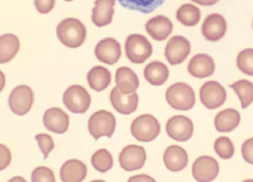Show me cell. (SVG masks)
Wrapping results in <instances>:
<instances>
[{
	"mask_svg": "<svg viewBox=\"0 0 253 182\" xmlns=\"http://www.w3.org/2000/svg\"><path fill=\"white\" fill-rule=\"evenodd\" d=\"M227 29L224 17L220 14L213 13L209 15L202 25V34L209 41H217L221 39Z\"/></svg>",
	"mask_w": 253,
	"mask_h": 182,
	"instance_id": "4fadbf2b",
	"label": "cell"
},
{
	"mask_svg": "<svg viewBox=\"0 0 253 182\" xmlns=\"http://www.w3.org/2000/svg\"><path fill=\"white\" fill-rule=\"evenodd\" d=\"M111 80L110 71L103 66H95L87 73L89 87L96 91H102L107 89L111 84Z\"/></svg>",
	"mask_w": 253,
	"mask_h": 182,
	"instance_id": "d4e9b609",
	"label": "cell"
},
{
	"mask_svg": "<svg viewBox=\"0 0 253 182\" xmlns=\"http://www.w3.org/2000/svg\"><path fill=\"white\" fill-rule=\"evenodd\" d=\"M240 122V114L236 109L227 108L218 112L214 117V127L218 132L228 133L233 131Z\"/></svg>",
	"mask_w": 253,
	"mask_h": 182,
	"instance_id": "603a6c76",
	"label": "cell"
},
{
	"mask_svg": "<svg viewBox=\"0 0 253 182\" xmlns=\"http://www.w3.org/2000/svg\"><path fill=\"white\" fill-rule=\"evenodd\" d=\"M64 1H66V2H70V1H72V0H64Z\"/></svg>",
	"mask_w": 253,
	"mask_h": 182,
	"instance_id": "60d3db41",
	"label": "cell"
},
{
	"mask_svg": "<svg viewBox=\"0 0 253 182\" xmlns=\"http://www.w3.org/2000/svg\"><path fill=\"white\" fill-rule=\"evenodd\" d=\"M119 3L132 11H137L143 14H148L156 10L163 4L165 0H118Z\"/></svg>",
	"mask_w": 253,
	"mask_h": 182,
	"instance_id": "f1b7e54d",
	"label": "cell"
},
{
	"mask_svg": "<svg viewBox=\"0 0 253 182\" xmlns=\"http://www.w3.org/2000/svg\"><path fill=\"white\" fill-rule=\"evenodd\" d=\"M56 34L63 45L70 48H77L84 43L87 30L80 20L66 18L57 25Z\"/></svg>",
	"mask_w": 253,
	"mask_h": 182,
	"instance_id": "6da1fadb",
	"label": "cell"
},
{
	"mask_svg": "<svg viewBox=\"0 0 253 182\" xmlns=\"http://www.w3.org/2000/svg\"><path fill=\"white\" fill-rule=\"evenodd\" d=\"M11 152L3 144H0V170L5 169L11 162Z\"/></svg>",
	"mask_w": 253,
	"mask_h": 182,
	"instance_id": "8d00e7d4",
	"label": "cell"
},
{
	"mask_svg": "<svg viewBox=\"0 0 253 182\" xmlns=\"http://www.w3.org/2000/svg\"><path fill=\"white\" fill-rule=\"evenodd\" d=\"M218 162L210 155L199 156L192 165L193 177L199 182L212 181L218 174Z\"/></svg>",
	"mask_w": 253,
	"mask_h": 182,
	"instance_id": "7c38bea8",
	"label": "cell"
},
{
	"mask_svg": "<svg viewBox=\"0 0 253 182\" xmlns=\"http://www.w3.org/2000/svg\"><path fill=\"white\" fill-rule=\"evenodd\" d=\"M62 101L64 106L72 113H85L90 104L91 96L87 90L79 85H72L63 93Z\"/></svg>",
	"mask_w": 253,
	"mask_h": 182,
	"instance_id": "8992f818",
	"label": "cell"
},
{
	"mask_svg": "<svg viewBox=\"0 0 253 182\" xmlns=\"http://www.w3.org/2000/svg\"><path fill=\"white\" fill-rule=\"evenodd\" d=\"M146 161V152L143 147L128 145L125 147L119 155L121 167L126 171L140 169Z\"/></svg>",
	"mask_w": 253,
	"mask_h": 182,
	"instance_id": "30bf717a",
	"label": "cell"
},
{
	"mask_svg": "<svg viewBox=\"0 0 253 182\" xmlns=\"http://www.w3.org/2000/svg\"><path fill=\"white\" fill-rule=\"evenodd\" d=\"M87 175V166L78 159H68L60 168V179L63 182H80Z\"/></svg>",
	"mask_w": 253,
	"mask_h": 182,
	"instance_id": "44dd1931",
	"label": "cell"
},
{
	"mask_svg": "<svg viewBox=\"0 0 253 182\" xmlns=\"http://www.w3.org/2000/svg\"><path fill=\"white\" fill-rule=\"evenodd\" d=\"M122 55L121 44L113 37H106L100 40L95 47L96 58L108 65L117 63Z\"/></svg>",
	"mask_w": 253,
	"mask_h": 182,
	"instance_id": "5bb4252c",
	"label": "cell"
},
{
	"mask_svg": "<svg viewBox=\"0 0 253 182\" xmlns=\"http://www.w3.org/2000/svg\"><path fill=\"white\" fill-rule=\"evenodd\" d=\"M201 6H212L218 2V0H191Z\"/></svg>",
	"mask_w": 253,
	"mask_h": 182,
	"instance_id": "f35d334b",
	"label": "cell"
},
{
	"mask_svg": "<svg viewBox=\"0 0 253 182\" xmlns=\"http://www.w3.org/2000/svg\"><path fill=\"white\" fill-rule=\"evenodd\" d=\"M5 75H4V73L0 70V91L4 89V87H5Z\"/></svg>",
	"mask_w": 253,
	"mask_h": 182,
	"instance_id": "ab89813d",
	"label": "cell"
},
{
	"mask_svg": "<svg viewBox=\"0 0 253 182\" xmlns=\"http://www.w3.org/2000/svg\"><path fill=\"white\" fill-rule=\"evenodd\" d=\"M191 52L190 41L182 35L172 36L165 46V57L170 65H178L184 62Z\"/></svg>",
	"mask_w": 253,
	"mask_h": 182,
	"instance_id": "9c48e42d",
	"label": "cell"
},
{
	"mask_svg": "<svg viewBox=\"0 0 253 182\" xmlns=\"http://www.w3.org/2000/svg\"><path fill=\"white\" fill-rule=\"evenodd\" d=\"M215 69L213 59L205 53H200L191 58L188 64V72L196 78L203 79L213 74Z\"/></svg>",
	"mask_w": 253,
	"mask_h": 182,
	"instance_id": "ac0fdd59",
	"label": "cell"
},
{
	"mask_svg": "<svg viewBox=\"0 0 253 182\" xmlns=\"http://www.w3.org/2000/svg\"><path fill=\"white\" fill-rule=\"evenodd\" d=\"M177 20L186 27H194L201 20L200 9L191 3L181 5L176 11Z\"/></svg>",
	"mask_w": 253,
	"mask_h": 182,
	"instance_id": "4316f807",
	"label": "cell"
},
{
	"mask_svg": "<svg viewBox=\"0 0 253 182\" xmlns=\"http://www.w3.org/2000/svg\"><path fill=\"white\" fill-rule=\"evenodd\" d=\"M42 122L44 127L55 134H63L69 126V116L59 107H51L44 111Z\"/></svg>",
	"mask_w": 253,
	"mask_h": 182,
	"instance_id": "2e32d148",
	"label": "cell"
},
{
	"mask_svg": "<svg viewBox=\"0 0 253 182\" xmlns=\"http://www.w3.org/2000/svg\"><path fill=\"white\" fill-rule=\"evenodd\" d=\"M145 30L156 41L165 40L173 30V23L163 15L149 19L145 24Z\"/></svg>",
	"mask_w": 253,
	"mask_h": 182,
	"instance_id": "e0dca14e",
	"label": "cell"
},
{
	"mask_svg": "<svg viewBox=\"0 0 253 182\" xmlns=\"http://www.w3.org/2000/svg\"><path fill=\"white\" fill-rule=\"evenodd\" d=\"M200 99L205 107L215 109L226 100L225 89L218 82L208 81L201 87Z\"/></svg>",
	"mask_w": 253,
	"mask_h": 182,
	"instance_id": "ba28073f",
	"label": "cell"
},
{
	"mask_svg": "<svg viewBox=\"0 0 253 182\" xmlns=\"http://www.w3.org/2000/svg\"><path fill=\"white\" fill-rule=\"evenodd\" d=\"M115 80L117 84L116 87L124 94L134 92L139 86V80L136 74L130 68L126 66L120 67L116 71Z\"/></svg>",
	"mask_w": 253,
	"mask_h": 182,
	"instance_id": "7402d4cb",
	"label": "cell"
},
{
	"mask_svg": "<svg viewBox=\"0 0 253 182\" xmlns=\"http://www.w3.org/2000/svg\"><path fill=\"white\" fill-rule=\"evenodd\" d=\"M252 27H253V23H252Z\"/></svg>",
	"mask_w": 253,
	"mask_h": 182,
	"instance_id": "b9f144b4",
	"label": "cell"
},
{
	"mask_svg": "<svg viewBox=\"0 0 253 182\" xmlns=\"http://www.w3.org/2000/svg\"><path fill=\"white\" fill-rule=\"evenodd\" d=\"M241 153L244 160L253 165V138H249L242 144Z\"/></svg>",
	"mask_w": 253,
	"mask_h": 182,
	"instance_id": "e575fe53",
	"label": "cell"
},
{
	"mask_svg": "<svg viewBox=\"0 0 253 182\" xmlns=\"http://www.w3.org/2000/svg\"><path fill=\"white\" fill-rule=\"evenodd\" d=\"M34 103V92L33 90L27 85L17 86L11 91L8 104L13 113L19 116L27 114Z\"/></svg>",
	"mask_w": 253,
	"mask_h": 182,
	"instance_id": "52a82bcc",
	"label": "cell"
},
{
	"mask_svg": "<svg viewBox=\"0 0 253 182\" xmlns=\"http://www.w3.org/2000/svg\"><path fill=\"white\" fill-rule=\"evenodd\" d=\"M34 3L40 14H47L53 9L55 0H34Z\"/></svg>",
	"mask_w": 253,
	"mask_h": 182,
	"instance_id": "d590c367",
	"label": "cell"
},
{
	"mask_svg": "<svg viewBox=\"0 0 253 182\" xmlns=\"http://www.w3.org/2000/svg\"><path fill=\"white\" fill-rule=\"evenodd\" d=\"M35 139L37 140L39 148L43 154V158H47L49 152L54 149V142L52 138L45 133H41L37 134Z\"/></svg>",
	"mask_w": 253,
	"mask_h": 182,
	"instance_id": "836d02e7",
	"label": "cell"
},
{
	"mask_svg": "<svg viewBox=\"0 0 253 182\" xmlns=\"http://www.w3.org/2000/svg\"><path fill=\"white\" fill-rule=\"evenodd\" d=\"M33 182H54L55 177L52 170L46 166L36 167L31 175Z\"/></svg>",
	"mask_w": 253,
	"mask_h": 182,
	"instance_id": "d6a6232c",
	"label": "cell"
},
{
	"mask_svg": "<svg viewBox=\"0 0 253 182\" xmlns=\"http://www.w3.org/2000/svg\"><path fill=\"white\" fill-rule=\"evenodd\" d=\"M92 166L99 172H107L113 167V156L111 152L106 149H100L96 151L91 157Z\"/></svg>",
	"mask_w": 253,
	"mask_h": 182,
	"instance_id": "f546056e",
	"label": "cell"
},
{
	"mask_svg": "<svg viewBox=\"0 0 253 182\" xmlns=\"http://www.w3.org/2000/svg\"><path fill=\"white\" fill-rule=\"evenodd\" d=\"M115 3L116 0H95L91 20L96 27L102 28L112 23Z\"/></svg>",
	"mask_w": 253,
	"mask_h": 182,
	"instance_id": "d6986e66",
	"label": "cell"
},
{
	"mask_svg": "<svg viewBox=\"0 0 253 182\" xmlns=\"http://www.w3.org/2000/svg\"><path fill=\"white\" fill-rule=\"evenodd\" d=\"M130 133L137 141L151 142L158 137L160 124L153 115L141 114L131 122Z\"/></svg>",
	"mask_w": 253,
	"mask_h": 182,
	"instance_id": "3957f363",
	"label": "cell"
},
{
	"mask_svg": "<svg viewBox=\"0 0 253 182\" xmlns=\"http://www.w3.org/2000/svg\"><path fill=\"white\" fill-rule=\"evenodd\" d=\"M110 100L115 110L121 114L128 115L134 112L138 105V94L134 91L128 94H124L115 87L111 91Z\"/></svg>",
	"mask_w": 253,
	"mask_h": 182,
	"instance_id": "9a60e30c",
	"label": "cell"
},
{
	"mask_svg": "<svg viewBox=\"0 0 253 182\" xmlns=\"http://www.w3.org/2000/svg\"><path fill=\"white\" fill-rule=\"evenodd\" d=\"M188 153L180 146L172 145L168 147L163 154V161L167 169L173 172L183 170L188 164Z\"/></svg>",
	"mask_w": 253,
	"mask_h": 182,
	"instance_id": "ffe728a7",
	"label": "cell"
},
{
	"mask_svg": "<svg viewBox=\"0 0 253 182\" xmlns=\"http://www.w3.org/2000/svg\"><path fill=\"white\" fill-rule=\"evenodd\" d=\"M128 181L130 182H133V181H155V179H153L152 177L148 176V175H145V174H140V175H135V176H132L130 178H128Z\"/></svg>",
	"mask_w": 253,
	"mask_h": 182,
	"instance_id": "74e56055",
	"label": "cell"
},
{
	"mask_svg": "<svg viewBox=\"0 0 253 182\" xmlns=\"http://www.w3.org/2000/svg\"><path fill=\"white\" fill-rule=\"evenodd\" d=\"M168 104L176 110H190L196 103L194 90L183 82H178L171 85L165 93Z\"/></svg>",
	"mask_w": 253,
	"mask_h": 182,
	"instance_id": "7a4b0ae2",
	"label": "cell"
},
{
	"mask_svg": "<svg viewBox=\"0 0 253 182\" xmlns=\"http://www.w3.org/2000/svg\"><path fill=\"white\" fill-rule=\"evenodd\" d=\"M166 132L173 140L178 142H186L193 136L194 124L187 116L175 115L167 121Z\"/></svg>",
	"mask_w": 253,
	"mask_h": 182,
	"instance_id": "8fae6325",
	"label": "cell"
},
{
	"mask_svg": "<svg viewBox=\"0 0 253 182\" xmlns=\"http://www.w3.org/2000/svg\"><path fill=\"white\" fill-rule=\"evenodd\" d=\"M236 64L243 74L253 76V48L240 51L236 58Z\"/></svg>",
	"mask_w": 253,
	"mask_h": 182,
	"instance_id": "4dcf8cb0",
	"label": "cell"
},
{
	"mask_svg": "<svg viewBox=\"0 0 253 182\" xmlns=\"http://www.w3.org/2000/svg\"><path fill=\"white\" fill-rule=\"evenodd\" d=\"M116 129V118L110 111L101 109L94 112L88 121L90 135L99 140L101 137L111 138Z\"/></svg>",
	"mask_w": 253,
	"mask_h": 182,
	"instance_id": "277c9868",
	"label": "cell"
},
{
	"mask_svg": "<svg viewBox=\"0 0 253 182\" xmlns=\"http://www.w3.org/2000/svg\"><path fill=\"white\" fill-rule=\"evenodd\" d=\"M20 48V41L17 35L13 33H4L0 35V64L11 61Z\"/></svg>",
	"mask_w": 253,
	"mask_h": 182,
	"instance_id": "484cf974",
	"label": "cell"
},
{
	"mask_svg": "<svg viewBox=\"0 0 253 182\" xmlns=\"http://www.w3.org/2000/svg\"><path fill=\"white\" fill-rule=\"evenodd\" d=\"M213 149L219 157L223 159H229L234 154V147L231 140L228 137H219L214 141Z\"/></svg>",
	"mask_w": 253,
	"mask_h": 182,
	"instance_id": "1f68e13d",
	"label": "cell"
},
{
	"mask_svg": "<svg viewBox=\"0 0 253 182\" xmlns=\"http://www.w3.org/2000/svg\"><path fill=\"white\" fill-rule=\"evenodd\" d=\"M143 75L150 85L161 86L169 77V69L160 61H152L144 67Z\"/></svg>",
	"mask_w": 253,
	"mask_h": 182,
	"instance_id": "cb8c5ba5",
	"label": "cell"
},
{
	"mask_svg": "<svg viewBox=\"0 0 253 182\" xmlns=\"http://www.w3.org/2000/svg\"><path fill=\"white\" fill-rule=\"evenodd\" d=\"M125 51L130 62L141 64L151 56L152 45L144 35L133 33L126 37Z\"/></svg>",
	"mask_w": 253,
	"mask_h": 182,
	"instance_id": "5b68a950",
	"label": "cell"
},
{
	"mask_svg": "<svg viewBox=\"0 0 253 182\" xmlns=\"http://www.w3.org/2000/svg\"><path fill=\"white\" fill-rule=\"evenodd\" d=\"M230 88L236 92V94L239 97L241 107L245 109L247 106H249L253 102V83L241 79L239 81H236L232 85H230Z\"/></svg>",
	"mask_w": 253,
	"mask_h": 182,
	"instance_id": "83f0119b",
	"label": "cell"
}]
</instances>
